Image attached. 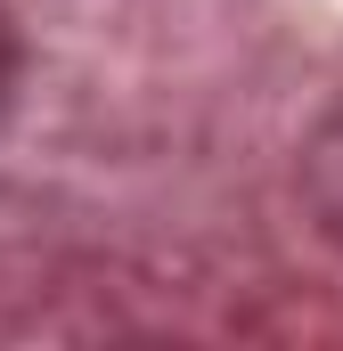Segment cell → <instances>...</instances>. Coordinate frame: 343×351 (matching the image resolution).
<instances>
[{
    "label": "cell",
    "instance_id": "obj_1",
    "mask_svg": "<svg viewBox=\"0 0 343 351\" xmlns=\"http://www.w3.org/2000/svg\"><path fill=\"white\" fill-rule=\"evenodd\" d=\"M0 82H8V25H0Z\"/></svg>",
    "mask_w": 343,
    "mask_h": 351
}]
</instances>
